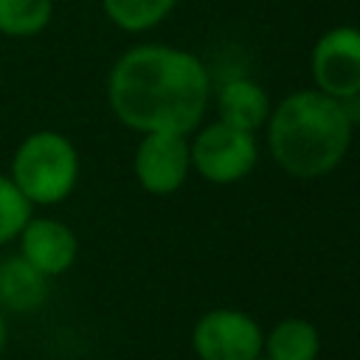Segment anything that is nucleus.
Masks as SVG:
<instances>
[{
    "label": "nucleus",
    "instance_id": "nucleus-1",
    "mask_svg": "<svg viewBox=\"0 0 360 360\" xmlns=\"http://www.w3.org/2000/svg\"><path fill=\"white\" fill-rule=\"evenodd\" d=\"M107 98L115 118L138 132L186 135L200 124L208 98V73L186 51L141 45L112 65Z\"/></svg>",
    "mask_w": 360,
    "mask_h": 360
},
{
    "label": "nucleus",
    "instance_id": "nucleus-2",
    "mask_svg": "<svg viewBox=\"0 0 360 360\" xmlns=\"http://www.w3.org/2000/svg\"><path fill=\"white\" fill-rule=\"evenodd\" d=\"M267 138L284 172L295 177H321L346 155L352 124L338 98L321 90H304L276 107Z\"/></svg>",
    "mask_w": 360,
    "mask_h": 360
},
{
    "label": "nucleus",
    "instance_id": "nucleus-3",
    "mask_svg": "<svg viewBox=\"0 0 360 360\" xmlns=\"http://www.w3.org/2000/svg\"><path fill=\"white\" fill-rule=\"evenodd\" d=\"M8 177L31 205H56L79 180L76 146L62 132L37 129L20 141Z\"/></svg>",
    "mask_w": 360,
    "mask_h": 360
},
{
    "label": "nucleus",
    "instance_id": "nucleus-4",
    "mask_svg": "<svg viewBox=\"0 0 360 360\" xmlns=\"http://www.w3.org/2000/svg\"><path fill=\"white\" fill-rule=\"evenodd\" d=\"M197 172L211 183H233L245 177L256 163V141L248 129L217 121L205 127L188 149Z\"/></svg>",
    "mask_w": 360,
    "mask_h": 360
},
{
    "label": "nucleus",
    "instance_id": "nucleus-5",
    "mask_svg": "<svg viewBox=\"0 0 360 360\" xmlns=\"http://www.w3.org/2000/svg\"><path fill=\"white\" fill-rule=\"evenodd\" d=\"M191 346L200 360H259L264 338L250 315L239 309H211L197 321Z\"/></svg>",
    "mask_w": 360,
    "mask_h": 360
},
{
    "label": "nucleus",
    "instance_id": "nucleus-6",
    "mask_svg": "<svg viewBox=\"0 0 360 360\" xmlns=\"http://www.w3.org/2000/svg\"><path fill=\"white\" fill-rule=\"evenodd\" d=\"M312 76L321 93L332 98H349L360 93V31L332 28L312 51Z\"/></svg>",
    "mask_w": 360,
    "mask_h": 360
},
{
    "label": "nucleus",
    "instance_id": "nucleus-7",
    "mask_svg": "<svg viewBox=\"0 0 360 360\" xmlns=\"http://www.w3.org/2000/svg\"><path fill=\"white\" fill-rule=\"evenodd\" d=\"M188 143L177 132H143L135 152V177L149 194H172L188 172Z\"/></svg>",
    "mask_w": 360,
    "mask_h": 360
},
{
    "label": "nucleus",
    "instance_id": "nucleus-8",
    "mask_svg": "<svg viewBox=\"0 0 360 360\" xmlns=\"http://www.w3.org/2000/svg\"><path fill=\"white\" fill-rule=\"evenodd\" d=\"M20 256L42 276H62L79 256L76 233L53 217H31L20 231Z\"/></svg>",
    "mask_w": 360,
    "mask_h": 360
},
{
    "label": "nucleus",
    "instance_id": "nucleus-9",
    "mask_svg": "<svg viewBox=\"0 0 360 360\" xmlns=\"http://www.w3.org/2000/svg\"><path fill=\"white\" fill-rule=\"evenodd\" d=\"M48 298V276L28 264L20 253L0 259V309L34 312Z\"/></svg>",
    "mask_w": 360,
    "mask_h": 360
},
{
    "label": "nucleus",
    "instance_id": "nucleus-10",
    "mask_svg": "<svg viewBox=\"0 0 360 360\" xmlns=\"http://www.w3.org/2000/svg\"><path fill=\"white\" fill-rule=\"evenodd\" d=\"M267 96L264 90L250 79H233L219 90V112L222 121L239 129L253 132L267 118Z\"/></svg>",
    "mask_w": 360,
    "mask_h": 360
},
{
    "label": "nucleus",
    "instance_id": "nucleus-11",
    "mask_svg": "<svg viewBox=\"0 0 360 360\" xmlns=\"http://www.w3.org/2000/svg\"><path fill=\"white\" fill-rule=\"evenodd\" d=\"M267 360H315L318 357V332L304 318H287L273 326L264 340Z\"/></svg>",
    "mask_w": 360,
    "mask_h": 360
},
{
    "label": "nucleus",
    "instance_id": "nucleus-12",
    "mask_svg": "<svg viewBox=\"0 0 360 360\" xmlns=\"http://www.w3.org/2000/svg\"><path fill=\"white\" fill-rule=\"evenodd\" d=\"M53 17V0H0V34L34 37L48 28Z\"/></svg>",
    "mask_w": 360,
    "mask_h": 360
},
{
    "label": "nucleus",
    "instance_id": "nucleus-13",
    "mask_svg": "<svg viewBox=\"0 0 360 360\" xmlns=\"http://www.w3.org/2000/svg\"><path fill=\"white\" fill-rule=\"evenodd\" d=\"M177 0H101L104 14L124 31H146L158 25Z\"/></svg>",
    "mask_w": 360,
    "mask_h": 360
},
{
    "label": "nucleus",
    "instance_id": "nucleus-14",
    "mask_svg": "<svg viewBox=\"0 0 360 360\" xmlns=\"http://www.w3.org/2000/svg\"><path fill=\"white\" fill-rule=\"evenodd\" d=\"M34 205L22 197L8 174H0V248L20 236L25 222L31 219Z\"/></svg>",
    "mask_w": 360,
    "mask_h": 360
},
{
    "label": "nucleus",
    "instance_id": "nucleus-15",
    "mask_svg": "<svg viewBox=\"0 0 360 360\" xmlns=\"http://www.w3.org/2000/svg\"><path fill=\"white\" fill-rule=\"evenodd\" d=\"M6 343H8V323H6V312L0 309V354H3Z\"/></svg>",
    "mask_w": 360,
    "mask_h": 360
}]
</instances>
